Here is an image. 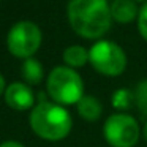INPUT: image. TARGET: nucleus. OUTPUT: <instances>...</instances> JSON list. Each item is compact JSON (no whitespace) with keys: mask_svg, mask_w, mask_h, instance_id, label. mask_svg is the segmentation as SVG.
Instances as JSON below:
<instances>
[{"mask_svg":"<svg viewBox=\"0 0 147 147\" xmlns=\"http://www.w3.org/2000/svg\"><path fill=\"white\" fill-rule=\"evenodd\" d=\"M138 30H139V35L147 41V3L139 10V16H138Z\"/></svg>","mask_w":147,"mask_h":147,"instance_id":"4468645a","label":"nucleus"},{"mask_svg":"<svg viewBox=\"0 0 147 147\" xmlns=\"http://www.w3.org/2000/svg\"><path fill=\"white\" fill-rule=\"evenodd\" d=\"M3 90H5V79H3V76L0 74V95L3 93Z\"/></svg>","mask_w":147,"mask_h":147,"instance_id":"dca6fc26","label":"nucleus"},{"mask_svg":"<svg viewBox=\"0 0 147 147\" xmlns=\"http://www.w3.org/2000/svg\"><path fill=\"white\" fill-rule=\"evenodd\" d=\"M71 115L62 105L40 101L30 112V127L40 138L48 141H60L71 130Z\"/></svg>","mask_w":147,"mask_h":147,"instance_id":"f03ea898","label":"nucleus"},{"mask_svg":"<svg viewBox=\"0 0 147 147\" xmlns=\"http://www.w3.org/2000/svg\"><path fill=\"white\" fill-rule=\"evenodd\" d=\"M103 134L112 147H133L139 141L141 128L133 115L117 112L106 119Z\"/></svg>","mask_w":147,"mask_h":147,"instance_id":"39448f33","label":"nucleus"},{"mask_svg":"<svg viewBox=\"0 0 147 147\" xmlns=\"http://www.w3.org/2000/svg\"><path fill=\"white\" fill-rule=\"evenodd\" d=\"M5 101L10 108L16 109V111H26L33 106L35 96L29 86L22 82H13L5 90Z\"/></svg>","mask_w":147,"mask_h":147,"instance_id":"0eeeda50","label":"nucleus"},{"mask_svg":"<svg viewBox=\"0 0 147 147\" xmlns=\"http://www.w3.org/2000/svg\"><path fill=\"white\" fill-rule=\"evenodd\" d=\"M142 134H144V139H146V142H147V122L144 123V130H142Z\"/></svg>","mask_w":147,"mask_h":147,"instance_id":"f3484780","label":"nucleus"},{"mask_svg":"<svg viewBox=\"0 0 147 147\" xmlns=\"http://www.w3.org/2000/svg\"><path fill=\"white\" fill-rule=\"evenodd\" d=\"M22 76L26 79L27 84H32V86H36L43 81V67L36 59H26L22 63Z\"/></svg>","mask_w":147,"mask_h":147,"instance_id":"9b49d317","label":"nucleus"},{"mask_svg":"<svg viewBox=\"0 0 147 147\" xmlns=\"http://www.w3.org/2000/svg\"><path fill=\"white\" fill-rule=\"evenodd\" d=\"M7 45L14 57L30 59L41 45V30L30 21H21L11 27Z\"/></svg>","mask_w":147,"mask_h":147,"instance_id":"423d86ee","label":"nucleus"},{"mask_svg":"<svg viewBox=\"0 0 147 147\" xmlns=\"http://www.w3.org/2000/svg\"><path fill=\"white\" fill-rule=\"evenodd\" d=\"M134 106L141 115L147 117V79L141 81L134 89Z\"/></svg>","mask_w":147,"mask_h":147,"instance_id":"ddd939ff","label":"nucleus"},{"mask_svg":"<svg viewBox=\"0 0 147 147\" xmlns=\"http://www.w3.org/2000/svg\"><path fill=\"white\" fill-rule=\"evenodd\" d=\"M112 108L119 111H127L134 105V90L130 89H117L112 93Z\"/></svg>","mask_w":147,"mask_h":147,"instance_id":"f8f14e48","label":"nucleus"},{"mask_svg":"<svg viewBox=\"0 0 147 147\" xmlns=\"http://www.w3.org/2000/svg\"><path fill=\"white\" fill-rule=\"evenodd\" d=\"M89 62L105 76H120L127 68V55L114 41L98 40L89 51Z\"/></svg>","mask_w":147,"mask_h":147,"instance_id":"20e7f679","label":"nucleus"},{"mask_svg":"<svg viewBox=\"0 0 147 147\" xmlns=\"http://www.w3.org/2000/svg\"><path fill=\"white\" fill-rule=\"evenodd\" d=\"M48 93L57 105H78L84 96V84L74 68L55 67L48 76Z\"/></svg>","mask_w":147,"mask_h":147,"instance_id":"7ed1b4c3","label":"nucleus"},{"mask_svg":"<svg viewBox=\"0 0 147 147\" xmlns=\"http://www.w3.org/2000/svg\"><path fill=\"white\" fill-rule=\"evenodd\" d=\"M0 147H24V146L19 142H16V141H7V142H3Z\"/></svg>","mask_w":147,"mask_h":147,"instance_id":"2eb2a0df","label":"nucleus"},{"mask_svg":"<svg viewBox=\"0 0 147 147\" xmlns=\"http://www.w3.org/2000/svg\"><path fill=\"white\" fill-rule=\"evenodd\" d=\"M111 18L119 24H130L138 21L139 8L134 0H112L111 2Z\"/></svg>","mask_w":147,"mask_h":147,"instance_id":"6e6552de","label":"nucleus"},{"mask_svg":"<svg viewBox=\"0 0 147 147\" xmlns=\"http://www.w3.org/2000/svg\"><path fill=\"white\" fill-rule=\"evenodd\" d=\"M134 2H147V0H134Z\"/></svg>","mask_w":147,"mask_h":147,"instance_id":"a211bd4d","label":"nucleus"},{"mask_svg":"<svg viewBox=\"0 0 147 147\" xmlns=\"http://www.w3.org/2000/svg\"><path fill=\"white\" fill-rule=\"evenodd\" d=\"M103 106L98 98L92 95H84L82 98L78 101V114L87 122H95L101 117Z\"/></svg>","mask_w":147,"mask_h":147,"instance_id":"1a4fd4ad","label":"nucleus"},{"mask_svg":"<svg viewBox=\"0 0 147 147\" xmlns=\"http://www.w3.org/2000/svg\"><path fill=\"white\" fill-rule=\"evenodd\" d=\"M63 60L70 68H79L89 62V51L82 46L73 45L63 51Z\"/></svg>","mask_w":147,"mask_h":147,"instance_id":"9d476101","label":"nucleus"},{"mask_svg":"<svg viewBox=\"0 0 147 147\" xmlns=\"http://www.w3.org/2000/svg\"><path fill=\"white\" fill-rule=\"evenodd\" d=\"M67 13L71 29L86 40H100L111 29L108 0H70Z\"/></svg>","mask_w":147,"mask_h":147,"instance_id":"f257e3e1","label":"nucleus"}]
</instances>
